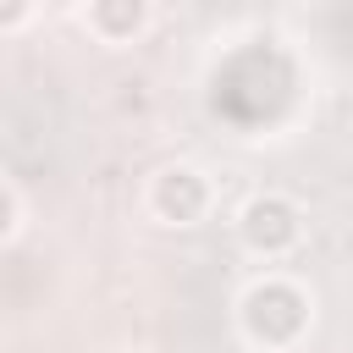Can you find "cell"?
Instances as JSON below:
<instances>
[{
	"mask_svg": "<svg viewBox=\"0 0 353 353\" xmlns=\"http://www.w3.org/2000/svg\"><path fill=\"white\" fill-rule=\"evenodd\" d=\"M243 243L254 254H287L298 243V204H287L281 193H265V199H248L243 204Z\"/></svg>",
	"mask_w": 353,
	"mask_h": 353,
	"instance_id": "cell-1",
	"label": "cell"
},
{
	"mask_svg": "<svg viewBox=\"0 0 353 353\" xmlns=\"http://www.w3.org/2000/svg\"><path fill=\"white\" fill-rule=\"evenodd\" d=\"M204 204H210V193H204L199 171H188V165L160 171V182H154V210H160L165 221H193V215H204Z\"/></svg>",
	"mask_w": 353,
	"mask_h": 353,
	"instance_id": "cell-2",
	"label": "cell"
}]
</instances>
